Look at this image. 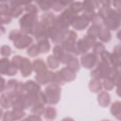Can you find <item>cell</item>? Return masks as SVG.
<instances>
[{"instance_id": "obj_1", "label": "cell", "mask_w": 121, "mask_h": 121, "mask_svg": "<svg viewBox=\"0 0 121 121\" xmlns=\"http://www.w3.org/2000/svg\"><path fill=\"white\" fill-rule=\"evenodd\" d=\"M21 29L25 32L33 34L37 25V16L35 14L27 13L20 19Z\"/></svg>"}, {"instance_id": "obj_2", "label": "cell", "mask_w": 121, "mask_h": 121, "mask_svg": "<svg viewBox=\"0 0 121 121\" xmlns=\"http://www.w3.org/2000/svg\"><path fill=\"white\" fill-rule=\"evenodd\" d=\"M45 92L46 103L51 104L58 103L60 97L59 86L55 84H51L45 88Z\"/></svg>"}, {"instance_id": "obj_3", "label": "cell", "mask_w": 121, "mask_h": 121, "mask_svg": "<svg viewBox=\"0 0 121 121\" xmlns=\"http://www.w3.org/2000/svg\"><path fill=\"white\" fill-rule=\"evenodd\" d=\"M104 23L107 28L115 30L120 25V15L116 11L111 9L104 19Z\"/></svg>"}, {"instance_id": "obj_4", "label": "cell", "mask_w": 121, "mask_h": 121, "mask_svg": "<svg viewBox=\"0 0 121 121\" xmlns=\"http://www.w3.org/2000/svg\"><path fill=\"white\" fill-rule=\"evenodd\" d=\"M111 68L110 65L105 62H100L96 69L92 71L91 76L95 79L98 80L101 78H107Z\"/></svg>"}, {"instance_id": "obj_5", "label": "cell", "mask_w": 121, "mask_h": 121, "mask_svg": "<svg viewBox=\"0 0 121 121\" xmlns=\"http://www.w3.org/2000/svg\"><path fill=\"white\" fill-rule=\"evenodd\" d=\"M32 42L31 37L21 33L14 40V45L18 49H23L28 46Z\"/></svg>"}, {"instance_id": "obj_6", "label": "cell", "mask_w": 121, "mask_h": 121, "mask_svg": "<svg viewBox=\"0 0 121 121\" xmlns=\"http://www.w3.org/2000/svg\"><path fill=\"white\" fill-rule=\"evenodd\" d=\"M97 60L96 55L93 53L85 54L82 56L81 62L83 66L87 69H91L95 65Z\"/></svg>"}, {"instance_id": "obj_7", "label": "cell", "mask_w": 121, "mask_h": 121, "mask_svg": "<svg viewBox=\"0 0 121 121\" xmlns=\"http://www.w3.org/2000/svg\"><path fill=\"white\" fill-rule=\"evenodd\" d=\"M88 20L82 16H77L72 21V26L77 30H82L85 29L88 25Z\"/></svg>"}, {"instance_id": "obj_8", "label": "cell", "mask_w": 121, "mask_h": 121, "mask_svg": "<svg viewBox=\"0 0 121 121\" xmlns=\"http://www.w3.org/2000/svg\"><path fill=\"white\" fill-rule=\"evenodd\" d=\"M54 73L52 71H46L42 74H37L35 77L36 80L41 84H45L49 82H53Z\"/></svg>"}, {"instance_id": "obj_9", "label": "cell", "mask_w": 121, "mask_h": 121, "mask_svg": "<svg viewBox=\"0 0 121 121\" xmlns=\"http://www.w3.org/2000/svg\"><path fill=\"white\" fill-rule=\"evenodd\" d=\"M19 69L21 70L22 74L24 77L29 75L32 71V67L29 60L26 58H23L21 64Z\"/></svg>"}, {"instance_id": "obj_10", "label": "cell", "mask_w": 121, "mask_h": 121, "mask_svg": "<svg viewBox=\"0 0 121 121\" xmlns=\"http://www.w3.org/2000/svg\"><path fill=\"white\" fill-rule=\"evenodd\" d=\"M60 72L64 81H70L75 78V71L68 67L63 68Z\"/></svg>"}, {"instance_id": "obj_11", "label": "cell", "mask_w": 121, "mask_h": 121, "mask_svg": "<svg viewBox=\"0 0 121 121\" xmlns=\"http://www.w3.org/2000/svg\"><path fill=\"white\" fill-rule=\"evenodd\" d=\"M32 67L38 74H42L46 71V65L43 61L41 59L35 60L33 62Z\"/></svg>"}, {"instance_id": "obj_12", "label": "cell", "mask_w": 121, "mask_h": 121, "mask_svg": "<svg viewBox=\"0 0 121 121\" xmlns=\"http://www.w3.org/2000/svg\"><path fill=\"white\" fill-rule=\"evenodd\" d=\"M25 90H26L28 93H37L39 92L40 89V87L38 84L32 80L27 81L25 84Z\"/></svg>"}, {"instance_id": "obj_13", "label": "cell", "mask_w": 121, "mask_h": 121, "mask_svg": "<svg viewBox=\"0 0 121 121\" xmlns=\"http://www.w3.org/2000/svg\"><path fill=\"white\" fill-rule=\"evenodd\" d=\"M98 36L101 41L104 42H108L111 38L110 32L105 28H101Z\"/></svg>"}, {"instance_id": "obj_14", "label": "cell", "mask_w": 121, "mask_h": 121, "mask_svg": "<svg viewBox=\"0 0 121 121\" xmlns=\"http://www.w3.org/2000/svg\"><path fill=\"white\" fill-rule=\"evenodd\" d=\"M98 101L101 105L102 106H107L110 101V97L109 94L106 92L101 93L98 97Z\"/></svg>"}, {"instance_id": "obj_15", "label": "cell", "mask_w": 121, "mask_h": 121, "mask_svg": "<svg viewBox=\"0 0 121 121\" xmlns=\"http://www.w3.org/2000/svg\"><path fill=\"white\" fill-rule=\"evenodd\" d=\"M76 46L79 54L86 53L90 47L84 39L79 40Z\"/></svg>"}, {"instance_id": "obj_16", "label": "cell", "mask_w": 121, "mask_h": 121, "mask_svg": "<svg viewBox=\"0 0 121 121\" xmlns=\"http://www.w3.org/2000/svg\"><path fill=\"white\" fill-rule=\"evenodd\" d=\"M11 3L12 7H11V9H10L9 15L11 17H17L18 16H19L20 14L22 13L23 9L20 5H16L11 2Z\"/></svg>"}, {"instance_id": "obj_17", "label": "cell", "mask_w": 121, "mask_h": 121, "mask_svg": "<svg viewBox=\"0 0 121 121\" xmlns=\"http://www.w3.org/2000/svg\"><path fill=\"white\" fill-rule=\"evenodd\" d=\"M38 46L40 50V52L45 53L50 50V45L47 39L38 42Z\"/></svg>"}, {"instance_id": "obj_18", "label": "cell", "mask_w": 121, "mask_h": 121, "mask_svg": "<svg viewBox=\"0 0 121 121\" xmlns=\"http://www.w3.org/2000/svg\"><path fill=\"white\" fill-rule=\"evenodd\" d=\"M89 87L92 91L97 92L102 88V85L101 82L98 79H95L90 82Z\"/></svg>"}, {"instance_id": "obj_19", "label": "cell", "mask_w": 121, "mask_h": 121, "mask_svg": "<svg viewBox=\"0 0 121 121\" xmlns=\"http://www.w3.org/2000/svg\"><path fill=\"white\" fill-rule=\"evenodd\" d=\"M48 63L51 69H55L59 65V60L54 55H50L48 58Z\"/></svg>"}, {"instance_id": "obj_20", "label": "cell", "mask_w": 121, "mask_h": 121, "mask_svg": "<svg viewBox=\"0 0 121 121\" xmlns=\"http://www.w3.org/2000/svg\"><path fill=\"white\" fill-rule=\"evenodd\" d=\"M70 1H53L52 2V7L53 9L54 10L59 11L61 10L63 7L67 4L68 3H69Z\"/></svg>"}, {"instance_id": "obj_21", "label": "cell", "mask_w": 121, "mask_h": 121, "mask_svg": "<svg viewBox=\"0 0 121 121\" xmlns=\"http://www.w3.org/2000/svg\"><path fill=\"white\" fill-rule=\"evenodd\" d=\"M67 63L68 67L70 68L74 71L78 70L79 68L78 60L77 58H74L73 57Z\"/></svg>"}, {"instance_id": "obj_22", "label": "cell", "mask_w": 121, "mask_h": 121, "mask_svg": "<svg viewBox=\"0 0 121 121\" xmlns=\"http://www.w3.org/2000/svg\"><path fill=\"white\" fill-rule=\"evenodd\" d=\"M120 103L119 102H115L112 104L111 107V112L117 118H120Z\"/></svg>"}, {"instance_id": "obj_23", "label": "cell", "mask_w": 121, "mask_h": 121, "mask_svg": "<svg viewBox=\"0 0 121 121\" xmlns=\"http://www.w3.org/2000/svg\"><path fill=\"white\" fill-rule=\"evenodd\" d=\"M45 118L52 119L55 118L56 116V111L54 108L48 107L45 109Z\"/></svg>"}, {"instance_id": "obj_24", "label": "cell", "mask_w": 121, "mask_h": 121, "mask_svg": "<svg viewBox=\"0 0 121 121\" xmlns=\"http://www.w3.org/2000/svg\"><path fill=\"white\" fill-rule=\"evenodd\" d=\"M101 28V27H100V26L96 25H93L88 29V35H92L94 37H95V36H98Z\"/></svg>"}, {"instance_id": "obj_25", "label": "cell", "mask_w": 121, "mask_h": 121, "mask_svg": "<svg viewBox=\"0 0 121 121\" xmlns=\"http://www.w3.org/2000/svg\"><path fill=\"white\" fill-rule=\"evenodd\" d=\"M63 49V48L59 45H56L54 47L53 50L54 55L56 56L59 60H60L61 58L65 54V52H64Z\"/></svg>"}, {"instance_id": "obj_26", "label": "cell", "mask_w": 121, "mask_h": 121, "mask_svg": "<svg viewBox=\"0 0 121 121\" xmlns=\"http://www.w3.org/2000/svg\"><path fill=\"white\" fill-rule=\"evenodd\" d=\"M9 61L8 59L6 58H3L0 60V72L2 74H5L9 65Z\"/></svg>"}, {"instance_id": "obj_27", "label": "cell", "mask_w": 121, "mask_h": 121, "mask_svg": "<svg viewBox=\"0 0 121 121\" xmlns=\"http://www.w3.org/2000/svg\"><path fill=\"white\" fill-rule=\"evenodd\" d=\"M40 50L37 45L34 44L31 46L27 50L28 54L32 57L36 56L39 54Z\"/></svg>"}, {"instance_id": "obj_28", "label": "cell", "mask_w": 121, "mask_h": 121, "mask_svg": "<svg viewBox=\"0 0 121 121\" xmlns=\"http://www.w3.org/2000/svg\"><path fill=\"white\" fill-rule=\"evenodd\" d=\"M83 9V4L79 2H76L71 3L70 7V9L76 13L81 11Z\"/></svg>"}, {"instance_id": "obj_29", "label": "cell", "mask_w": 121, "mask_h": 121, "mask_svg": "<svg viewBox=\"0 0 121 121\" xmlns=\"http://www.w3.org/2000/svg\"><path fill=\"white\" fill-rule=\"evenodd\" d=\"M17 68L12 63H9L6 74L9 76L15 75L17 71Z\"/></svg>"}, {"instance_id": "obj_30", "label": "cell", "mask_w": 121, "mask_h": 121, "mask_svg": "<svg viewBox=\"0 0 121 121\" xmlns=\"http://www.w3.org/2000/svg\"><path fill=\"white\" fill-rule=\"evenodd\" d=\"M104 88L107 90H111L113 88L114 84L113 81L109 78H107L104 82Z\"/></svg>"}, {"instance_id": "obj_31", "label": "cell", "mask_w": 121, "mask_h": 121, "mask_svg": "<svg viewBox=\"0 0 121 121\" xmlns=\"http://www.w3.org/2000/svg\"><path fill=\"white\" fill-rule=\"evenodd\" d=\"M44 111V108L43 104H35L33 108L32 109V112L35 114H41Z\"/></svg>"}, {"instance_id": "obj_32", "label": "cell", "mask_w": 121, "mask_h": 121, "mask_svg": "<svg viewBox=\"0 0 121 121\" xmlns=\"http://www.w3.org/2000/svg\"><path fill=\"white\" fill-rule=\"evenodd\" d=\"M38 3L41 9L44 10H46L49 9L52 6V2L44 1H38Z\"/></svg>"}, {"instance_id": "obj_33", "label": "cell", "mask_w": 121, "mask_h": 121, "mask_svg": "<svg viewBox=\"0 0 121 121\" xmlns=\"http://www.w3.org/2000/svg\"><path fill=\"white\" fill-rule=\"evenodd\" d=\"M0 11L1 15H9L10 9L9 8L8 5L5 3H1L0 6Z\"/></svg>"}, {"instance_id": "obj_34", "label": "cell", "mask_w": 121, "mask_h": 121, "mask_svg": "<svg viewBox=\"0 0 121 121\" xmlns=\"http://www.w3.org/2000/svg\"><path fill=\"white\" fill-rule=\"evenodd\" d=\"M95 45V46L94 48V52L95 53H102L104 52V47L102 43H97Z\"/></svg>"}, {"instance_id": "obj_35", "label": "cell", "mask_w": 121, "mask_h": 121, "mask_svg": "<svg viewBox=\"0 0 121 121\" xmlns=\"http://www.w3.org/2000/svg\"><path fill=\"white\" fill-rule=\"evenodd\" d=\"M84 40L86 42V43H87V44L89 45L90 47H91L94 44H95V37L92 35H90L86 36L84 37Z\"/></svg>"}, {"instance_id": "obj_36", "label": "cell", "mask_w": 121, "mask_h": 121, "mask_svg": "<svg viewBox=\"0 0 121 121\" xmlns=\"http://www.w3.org/2000/svg\"><path fill=\"white\" fill-rule=\"evenodd\" d=\"M11 52L10 48L7 45H3L1 48V53L3 56H8Z\"/></svg>"}, {"instance_id": "obj_37", "label": "cell", "mask_w": 121, "mask_h": 121, "mask_svg": "<svg viewBox=\"0 0 121 121\" xmlns=\"http://www.w3.org/2000/svg\"><path fill=\"white\" fill-rule=\"evenodd\" d=\"M26 10L30 13L35 14L37 12V9L36 7L32 4H27L26 7Z\"/></svg>"}, {"instance_id": "obj_38", "label": "cell", "mask_w": 121, "mask_h": 121, "mask_svg": "<svg viewBox=\"0 0 121 121\" xmlns=\"http://www.w3.org/2000/svg\"><path fill=\"white\" fill-rule=\"evenodd\" d=\"M11 16L10 15H1V22L3 23H8L11 20Z\"/></svg>"}]
</instances>
